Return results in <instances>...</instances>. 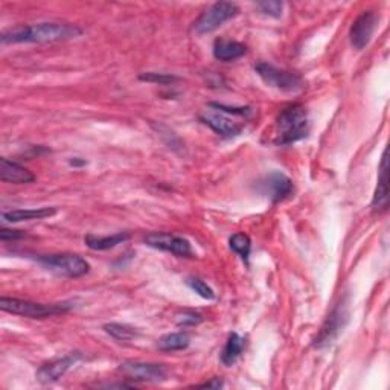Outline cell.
Returning a JSON list of instances; mask_svg holds the SVG:
<instances>
[{"mask_svg": "<svg viewBox=\"0 0 390 390\" xmlns=\"http://www.w3.org/2000/svg\"><path fill=\"white\" fill-rule=\"evenodd\" d=\"M83 34V29L77 25L45 22L25 26L20 25L13 29H8L0 35L4 45L9 43H54L65 42V40L77 38Z\"/></svg>", "mask_w": 390, "mask_h": 390, "instance_id": "6da1fadb", "label": "cell"}, {"mask_svg": "<svg viewBox=\"0 0 390 390\" xmlns=\"http://www.w3.org/2000/svg\"><path fill=\"white\" fill-rule=\"evenodd\" d=\"M252 116L250 107H230L211 102L208 108L201 113L200 119L211 127L217 135L224 138H235L241 135L243 122Z\"/></svg>", "mask_w": 390, "mask_h": 390, "instance_id": "7a4b0ae2", "label": "cell"}, {"mask_svg": "<svg viewBox=\"0 0 390 390\" xmlns=\"http://www.w3.org/2000/svg\"><path fill=\"white\" fill-rule=\"evenodd\" d=\"M308 133H310V118L303 106L294 104L281 111L276 121V143L290 145L305 139Z\"/></svg>", "mask_w": 390, "mask_h": 390, "instance_id": "3957f363", "label": "cell"}, {"mask_svg": "<svg viewBox=\"0 0 390 390\" xmlns=\"http://www.w3.org/2000/svg\"><path fill=\"white\" fill-rule=\"evenodd\" d=\"M70 308L69 303H38L16 299V297H0V310L9 314L29 317V319H46L50 316L65 314Z\"/></svg>", "mask_w": 390, "mask_h": 390, "instance_id": "277c9868", "label": "cell"}, {"mask_svg": "<svg viewBox=\"0 0 390 390\" xmlns=\"http://www.w3.org/2000/svg\"><path fill=\"white\" fill-rule=\"evenodd\" d=\"M255 70L267 86L285 91V94H296L303 89V79L296 72L278 69L269 63H258Z\"/></svg>", "mask_w": 390, "mask_h": 390, "instance_id": "5b68a950", "label": "cell"}, {"mask_svg": "<svg viewBox=\"0 0 390 390\" xmlns=\"http://www.w3.org/2000/svg\"><path fill=\"white\" fill-rule=\"evenodd\" d=\"M38 262L46 270L65 278H81L90 270L89 262L78 255H45L40 256Z\"/></svg>", "mask_w": 390, "mask_h": 390, "instance_id": "8992f818", "label": "cell"}, {"mask_svg": "<svg viewBox=\"0 0 390 390\" xmlns=\"http://www.w3.org/2000/svg\"><path fill=\"white\" fill-rule=\"evenodd\" d=\"M238 13L240 8L237 4L217 2L209 6L206 11L200 16L197 22L194 23V30L200 35L213 33L215 29H218L223 23L228 22V20L237 17Z\"/></svg>", "mask_w": 390, "mask_h": 390, "instance_id": "52a82bcc", "label": "cell"}, {"mask_svg": "<svg viewBox=\"0 0 390 390\" xmlns=\"http://www.w3.org/2000/svg\"><path fill=\"white\" fill-rule=\"evenodd\" d=\"M118 371L126 375L128 379L143 383H160L168 379V369L163 364L156 363H143V362H124Z\"/></svg>", "mask_w": 390, "mask_h": 390, "instance_id": "ba28073f", "label": "cell"}, {"mask_svg": "<svg viewBox=\"0 0 390 390\" xmlns=\"http://www.w3.org/2000/svg\"><path fill=\"white\" fill-rule=\"evenodd\" d=\"M145 244L152 249L176 255L179 258H192L194 256L191 243L186 238L179 237V235L165 233V232H152L145 237Z\"/></svg>", "mask_w": 390, "mask_h": 390, "instance_id": "9c48e42d", "label": "cell"}, {"mask_svg": "<svg viewBox=\"0 0 390 390\" xmlns=\"http://www.w3.org/2000/svg\"><path fill=\"white\" fill-rule=\"evenodd\" d=\"M260 191L273 203H279L291 197L294 194V184L285 174L272 172L260 182Z\"/></svg>", "mask_w": 390, "mask_h": 390, "instance_id": "30bf717a", "label": "cell"}, {"mask_svg": "<svg viewBox=\"0 0 390 390\" xmlns=\"http://www.w3.org/2000/svg\"><path fill=\"white\" fill-rule=\"evenodd\" d=\"M378 17L372 11H366L360 17H357L355 22L349 30V38H351V45L357 49H364L375 33Z\"/></svg>", "mask_w": 390, "mask_h": 390, "instance_id": "8fae6325", "label": "cell"}, {"mask_svg": "<svg viewBox=\"0 0 390 390\" xmlns=\"http://www.w3.org/2000/svg\"><path fill=\"white\" fill-rule=\"evenodd\" d=\"M79 360H81V355L78 352H72L66 357L57 358V360L49 362L40 367L37 372V378L42 383H54L63 377L69 369Z\"/></svg>", "mask_w": 390, "mask_h": 390, "instance_id": "7c38bea8", "label": "cell"}, {"mask_svg": "<svg viewBox=\"0 0 390 390\" xmlns=\"http://www.w3.org/2000/svg\"><path fill=\"white\" fill-rule=\"evenodd\" d=\"M346 319H347V314L345 311V306L338 305L335 310L330 314V317L326 319L325 325L322 326L321 334L316 338L314 345L321 347V346L331 343L334 338L338 335V333H340Z\"/></svg>", "mask_w": 390, "mask_h": 390, "instance_id": "4fadbf2b", "label": "cell"}, {"mask_svg": "<svg viewBox=\"0 0 390 390\" xmlns=\"http://www.w3.org/2000/svg\"><path fill=\"white\" fill-rule=\"evenodd\" d=\"M0 180L4 183L23 184V183L34 182L35 176L30 171H28L25 167L4 157L0 159Z\"/></svg>", "mask_w": 390, "mask_h": 390, "instance_id": "5bb4252c", "label": "cell"}, {"mask_svg": "<svg viewBox=\"0 0 390 390\" xmlns=\"http://www.w3.org/2000/svg\"><path fill=\"white\" fill-rule=\"evenodd\" d=\"M387 201H389V183H387V150H386L383 154V159H381V165H379L378 184H377L374 200H372L374 211L375 212L386 211Z\"/></svg>", "mask_w": 390, "mask_h": 390, "instance_id": "9a60e30c", "label": "cell"}, {"mask_svg": "<svg viewBox=\"0 0 390 390\" xmlns=\"http://www.w3.org/2000/svg\"><path fill=\"white\" fill-rule=\"evenodd\" d=\"M247 52L245 48L240 42H233V40H215L213 43V57L220 61H233L238 60Z\"/></svg>", "mask_w": 390, "mask_h": 390, "instance_id": "2e32d148", "label": "cell"}, {"mask_svg": "<svg viewBox=\"0 0 390 390\" xmlns=\"http://www.w3.org/2000/svg\"><path fill=\"white\" fill-rule=\"evenodd\" d=\"M57 213L55 208H37V209H14L2 213V220L8 223H20L29 220H43Z\"/></svg>", "mask_w": 390, "mask_h": 390, "instance_id": "e0dca14e", "label": "cell"}, {"mask_svg": "<svg viewBox=\"0 0 390 390\" xmlns=\"http://www.w3.org/2000/svg\"><path fill=\"white\" fill-rule=\"evenodd\" d=\"M244 347H245L244 338L241 335H238L237 333H232L228 338V342H225V346L221 352V363L228 367L235 364V362H237L241 357Z\"/></svg>", "mask_w": 390, "mask_h": 390, "instance_id": "ac0fdd59", "label": "cell"}, {"mask_svg": "<svg viewBox=\"0 0 390 390\" xmlns=\"http://www.w3.org/2000/svg\"><path fill=\"white\" fill-rule=\"evenodd\" d=\"M128 238H130L128 233H115V235H110V237H96V235L90 233L84 238V243L91 250H108L116 247V245L122 243H126Z\"/></svg>", "mask_w": 390, "mask_h": 390, "instance_id": "d6986e66", "label": "cell"}, {"mask_svg": "<svg viewBox=\"0 0 390 390\" xmlns=\"http://www.w3.org/2000/svg\"><path fill=\"white\" fill-rule=\"evenodd\" d=\"M157 346L160 351L172 352V351H182L189 346V335L186 333H171L165 334L159 338Z\"/></svg>", "mask_w": 390, "mask_h": 390, "instance_id": "ffe728a7", "label": "cell"}, {"mask_svg": "<svg viewBox=\"0 0 390 390\" xmlns=\"http://www.w3.org/2000/svg\"><path fill=\"white\" fill-rule=\"evenodd\" d=\"M104 331L108 335H111L113 338H116V340H121V342L133 340V338L138 337L136 328H133L130 325H124V323H106Z\"/></svg>", "mask_w": 390, "mask_h": 390, "instance_id": "44dd1931", "label": "cell"}, {"mask_svg": "<svg viewBox=\"0 0 390 390\" xmlns=\"http://www.w3.org/2000/svg\"><path fill=\"white\" fill-rule=\"evenodd\" d=\"M230 249L240 255V258L243 261L247 262L249 256H250V250H252V241L245 233H235L229 240Z\"/></svg>", "mask_w": 390, "mask_h": 390, "instance_id": "7402d4cb", "label": "cell"}, {"mask_svg": "<svg viewBox=\"0 0 390 390\" xmlns=\"http://www.w3.org/2000/svg\"><path fill=\"white\" fill-rule=\"evenodd\" d=\"M186 284L191 286V290H194L200 297H203V299H208V301L215 299L213 290L211 289V286L206 282H203L201 279H199V278H188Z\"/></svg>", "mask_w": 390, "mask_h": 390, "instance_id": "603a6c76", "label": "cell"}, {"mask_svg": "<svg viewBox=\"0 0 390 390\" xmlns=\"http://www.w3.org/2000/svg\"><path fill=\"white\" fill-rule=\"evenodd\" d=\"M139 78L142 81H148V83L156 84H171L174 81H177V77L169 74H157V72H147V74H142Z\"/></svg>", "mask_w": 390, "mask_h": 390, "instance_id": "cb8c5ba5", "label": "cell"}, {"mask_svg": "<svg viewBox=\"0 0 390 390\" xmlns=\"http://www.w3.org/2000/svg\"><path fill=\"white\" fill-rule=\"evenodd\" d=\"M256 8H258L260 11L265 16L278 18V17L282 16L284 4L282 2H258V4H256Z\"/></svg>", "mask_w": 390, "mask_h": 390, "instance_id": "d4e9b609", "label": "cell"}, {"mask_svg": "<svg viewBox=\"0 0 390 390\" xmlns=\"http://www.w3.org/2000/svg\"><path fill=\"white\" fill-rule=\"evenodd\" d=\"M200 322H203L201 314L194 311H183V314L177 317V323L180 326H194V325H199Z\"/></svg>", "mask_w": 390, "mask_h": 390, "instance_id": "484cf974", "label": "cell"}, {"mask_svg": "<svg viewBox=\"0 0 390 390\" xmlns=\"http://www.w3.org/2000/svg\"><path fill=\"white\" fill-rule=\"evenodd\" d=\"M23 233L20 230H9V229H2L0 230V238L2 241H8V240H18L22 238Z\"/></svg>", "mask_w": 390, "mask_h": 390, "instance_id": "4316f807", "label": "cell"}, {"mask_svg": "<svg viewBox=\"0 0 390 390\" xmlns=\"http://www.w3.org/2000/svg\"><path fill=\"white\" fill-rule=\"evenodd\" d=\"M224 383H223V379L221 378H213L212 381H208V383H204V384H200L199 387H211V389H220L223 387Z\"/></svg>", "mask_w": 390, "mask_h": 390, "instance_id": "83f0119b", "label": "cell"}]
</instances>
